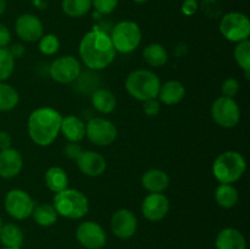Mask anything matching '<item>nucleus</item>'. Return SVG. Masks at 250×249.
<instances>
[{
  "instance_id": "obj_1",
  "label": "nucleus",
  "mask_w": 250,
  "mask_h": 249,
  "mask_svg": "<svg viewBox=\"0 0 250 249\" xmlns=\"http://www.w3.org/2000/svg\"><path fill=\"white\" fill-rule=\"evenodd\" d=\"M81 61L92 71L104 70L114 62L116 50L111 38L99 28H93L82 37L78 46Z\"/></svg>"
},
{
  "instance_id": "obj_2",
  "label": "nucleus",
  "mask_w": 250,
  "mask_h": 249,
  "mask_svg": "<svg viewBox=\"0 0 250 249\" xmlns=\"http://www.w3.org/2000/svg\"><path fill=\"white\" fill-rule=\"evenodd\" d=\"M62 115L50 106L38 107L28 117L27 131L29 138L39 146H49L60 134Z\"/></svg>"
},
{
  "instance_id": "obj_3",
  "label": "nucleus",
  "mask_w": 250,
  "mask_h": 249,
  "mask_svg": "<svg viewBox=\"0 0 250 249\" xmlns=\"http://www.w3.org/2000/svg\"><path fill=\"white\" fill-rule=\"evenodd\" d=\"M160 85L161 81L159 76L153 71L143 68L132 71L125 81L127 93L139 102L158 98Z\"/></svg>"
},
{
  "instance_id": "obj_4",
  "label": "nucleus",
  "mask_w": 250,
  "mask_h": 249,
  "mask_svg": "<svg viewBox=\"0 0 250 249\" xmlns=\"http://www.w3.org/2000/svg\"><path fill=\"white\" fill-rule=\"evenodd\" d=\"M53 207L59 216L68 220H80L89 211V202L84 193L73 188H66L55 193L53 198Z\"/></svg>"
},
{
  "instance_id": "obj_5",
  "label": "nucleus",
  "mask_w": 250,
  "mask_h": 249,
  "mask_svg": "<svg viewBox=\"0 0 250 249\" xmlns=\"http://www.w3.org/2000/svg\"><path fill=\"white\" fill-rule=\"evenodd\" d=\"M247 170V161L239 151L227 150L220 154L212 164V175L219 183L232 185L241 180Z\"/></svg>"
},
{
  "instance_id": "obj_6",
  "label": "nucleus",
  "mask_w": 250,
  "mask_h": 249,
  "mask_svg": "<svg viewBox=\"0 0 250 249\" xmlns=\"http://www.w3.org/2000/svg\"><path fill=\"white\" fill-rule=\"evenodd\" d=\"M112 45L116 53L129 54L136 50L142 42V31L138 23L133 21H121L112 28L111 34Z\"/></svg>"
},
{
  "instance_id": "obj_7",
  "label": "nucleus",
  "mask_w": 250,
  "mask_h": 249,
  "mask_svg": "<svg viewBox=\"0 0 250 249\" xmlns=\"http://www.w3.org/2000/svg\"><path fill=\"white\" fill-rule=\"evenodd\" d=\"M219 29L227 41L237 44L249 39L250 21L242 12L232 11L221 17Z\"/></svg>"
},
{
  "instance_id": "obj_8",
  "label": "nucleus",
  "mask_w": 250,
  "mask_h": 249,
  "mask_svg": "<svg viewBox=\"0 0 250 249\" xmlns=\"http://www.w3.org/2000/svg\"><path fill=\"white\" fill-rule=\"evenodd\" d=\"M211 117L217 126L233 128L241 120V107L234 98L219 97L211 105Z\"/></svg>"
},
{
  "instance_id": "obj_9",
  "label": "nucleus",
  "mask_w": 250,
  "mask_h": 249,
  "mask_svg": "<svg viewBox=\"0 0 250 249\" xmlns=\"http://www.w3.org/2000/svg\"><path fill=\"white\" fill-rule=\"evenodd\" d=\"M81 73V61L72 55L59 56L49 66V75L51 80L60 84H70L76 82Z\"/></svg>"
},
{
  "instance_id": "obj_10",
  "label": "nucleus",
  "mask_w": 250,
  "mask_h": 249,
  "mask_svg": "<svg viewBox=\"0 0 250 249\" xmlns=\"http://www.w3.org/2000/svg\"><path fill=\"white\" fill-rule=\"evenodd\" d=\"M85 137L97 146H109L116 141L117 128L110 120L93 117L85 124Z\"/></svg>"
},
{
  "instance_id": "obj_11",
  "label": "nucleus",
  "mask_w": 250,
  "mask_h": 249,
  "mask_svg": "<svg viewBox=\"0 0 250 249\" xmlns=\"http://www.w3.org/2000/svg\"><path fill=\"white\" fill-rule=\"evenodd\" d=\"M4 208L12 219L24 220L32 215L36 208V202L26 190L15 188L5 195Z\"/></svg>"
},
{
  "instance_id": "obj_12",
  "label": "nucleus",
  "mask_w": 250,
  "mask_h": 249,
  "mask_svg": "<svg viewBox=\"0 0 250 249\" xmlns=\"http://www.w3.org/2000/svg\"><path fill=\"white\" fill-rule=\"evenodd\" d=\"M76 239L85 249H102L106 246L105 229L95 221H84L76 229Z\"/></svg>"
},
{
  "instance_id": "obj_13",
  "label": "nucleus",
  "mask_w": 250,
  "mask_h": 249,
  "mask_svg": "<svg viewBox=\"0 0 250 249\" xmlns=\"http://www.w3.org/2000/svg\"><path fill=\"white\" fill-rule=\"evenodd\" d=\"M111 232L120 239H129L136 234L138 228V219L129 209H119L110 219Z\"/></svg>"
},
{
  "instance_id": "obj_14",
  "label": "nucleus",
  "mask_w": 250,
  "mask_h": 249,
  "mask_svg": "<svg viewBox=\"0 0 250 249\" xmlns=\"http://www.w3.org/2000/svg\"><path fill=\"white\" fill-rule=\"evenodd\" d=\"M15 32L21 41L34 43L43 37V22L33 14H22L15 22Z\"/></svg>"
},
{
  "instance_id": "obj_15",
  "label": "nucleus",
  "mask_w": 250,
  "mask_h": 249,
  "mask_svg": "<svg viewBox=\"0 0 250 249\" xmlns=\"http://www.w3.org/2000/svg\"><path fill=\"white\" fill-rule=\"evenodd\" d=\"M142 214L144 219L158 222L165 219L170 210V202L164 193H149L142 202Z\"/></svg>"
},
{
  "instance_id": "obj_16",
  "label": "nucleus",
  "mask_w": 250,
  "mask_h": 249,
  "mask_svg": "<svg viewBox=\"0 0 250 249\" xmlns=\"http://www.w3.org/2000/svg\"><path fill=\"white\" fill-rule=\"evenodd\" d=\"M77 167L83 175L89 177H99L106 170V160L100 153L94 150H83L78 156Z\"/></svg>"
},
{
  "instance_id": "obj_17",
  "label": "nucleus",
  "mask_w": 250,
  "mask_h": 249,
  "mask_svg": "<svg viewBox=\"0 0 250 249\" xmlns=\"http://www.w3.org/2000/svg\"><path fill=\"white\" fill-rule=\"evenodd\" d=\"M23 168V156L17 149L7 148L0 151V177H16Z\"/></svg>"
},
{
  "instance_id": "obj_18",
  "label": "nucleus",
  "mask_w": 250,
  "mask_h": 249,
  "mask_svg": "<svg viewBox=\"0 0 250 249\" xmlns=\"http://www.w3.org/2000/svg\"><path fill=\"white\" fill-rule=\"evenodd\" d=\"M216 249H247L244 234L234 227H226L217 233L215 239Z\"/></svg>"
},
{
  "instance_id": "obj_19",
  "label": "nucleus",
  "mask_w": 250,
  "mask_h": 249,
  "mask_svg": "<svg viewBox=\"0 0 250 249\" xmlns=\"http://www.w3.org/2000/svg\"><path fill=\"white\" fill-rule=\"evenodd\" d=\"M60 133L67 142L80 143L85 137V124L83 120L75 115H67L62 117L60 127Z\"/></svg>"
},
{
  "instance_id": "obj_20",
  "label": "nucleus",
  "mask_w": 250,
  "mask_h": 249,
  "mask_svg": "<svg viewBox=\"0 0 250 249\" xmlns=\"http://www.w3.org/2000/svg\"><path fill=\"white\" fill-rule=\"evenodd\" d=\"M142 186L149 193H163L170 186V177L160 168H150L142 176Z\"/></svg>"
},
{
  "instance_id": "obj_21",
  "label": "nucleus",
  "mask_w": 250,
  "mask_h": 249,
  "mask_svg": "<svg viewBox=\"0 0 250 249\" xmlns=\"http://www.w3.org/2000/svg\"><path fill=\"white\" fill-rule=\"evenodd\" d=\"M186 95V88L182 82L176 80L161 83L159 89L158 100L165 105H176L183 100Z\"/></svg>"
},
{
  "instance_id": "obj_22",
  "label": "nucleus",
  "mask_w": 250,
  "mask_h": 249,
  "mask_svg": "<svg viewBox=\"0 0 250 249\" xmlns=\"http://www.w3.org/2000/svg\"><path fill=\"white\" fill-rule=\"evenodd\" d=\"M93 107L100 114H111L116 109L117 100L114 93L106 88H97L90 93Z\"/></svg>"
},
{
  "instance_id": "obj_23",
  "label": "nucleus",
  "mask_w": 250,
  "mask_h": 249,
  "mask_svg": "<svg viewBox=\"0 0 250 249\" xmlns=\"http://www.w3.org/2000/svg\"><path fill=\"white\" fill-rule=\"evenodd\" d=\"M44 181H45V186L48 187V189L53 193H59L68 188L67 172L59 166L49 167L44 175Z\"/></svg>"
},
{
  "instance_id": "obj_24",
  "label": "nucleus",
  "mask_w": 250,
  "mask_h": 249,
  "mask_svg": "<svg viewBox=\"0 0 250 249\" xmlns=\"http://www.w3.org/2000/svg\"><path fill=\"white\" fill-rule=\"evenodd\" d=\"M24 241L22 229L15 224H2L0 228V242L5 248L21 249Z\"/></svg>"
},
{
  "instance_id": "obj_25",
  "label": "nucleus",
  "mask_w": 250,
  "mask_h": 249,
  "mask_svg": "<svg viewBox=\"0 0 250 249\" xmlns=\"http://www.w3.org/2000/svg\"><path fill=\"white\" fill-rule=\"evenodd\" d=\"M143 59L149 66L154 68L166 65L168 61V53L160 43H150L143 49Z\"/></svg>"
},
{
  "instance_id": "obj_26",
  "label": "nucleus",
  "mask_w": 250,
  "mask_h": 249,
  "mask_svg": "<svg viewBox=\"0 0 250 249\" xmlns=\"http://www.w3.org/2000/svg\"><path fill=\"white\" fill-rule=\"evenodd\" d=\"M215 200L219 207L224 209H231L238 203L239 193L233 185L220 183L215 189Z\"/></svg>"
},
{
  "instance_id": "obj_27",
  "label": "nucleus",
  "mask_w": 250,
  "mask_h": 249,
  "mask_svg": "<svg viewBox=\"0 0 250 249\" xmlns=\"http://www.w3.org/2000/svg\"><path fill=\"white\" fill-rule=\"evenodd\" d=\"M31 216L33 217L34 222L42 227L53 226L59 219V215L53 204L36 205Z\"/></svg>"
},
{
  "instance_id": "obj_28",
  "label": "nucleus",
  "mask_w": 250,
  "mask_h": 249,
  "mask_svg": "<svg viewBox=\"0 0 250 249\" xmlns=\"http://www.w3.org/2000/svg\"><path fill=\"white\" fill-rule=\"evenodd\" d=\"M20 94L14 85L0 82V111H11L19 105Z\"/></svg>"
},
{
  "instance_id": "obj_29",
  "label": "nucleus",
  "mask_w": 250,
  "mask_h": 249,
  "mask_svg": "<svg viewBox=\"0 0 250 249\" xmlns=\"http://www.w3.org/2000/svg\"><path fill=\"white\" fill-rule=\"evenodd\" d=\"M92 7V0H62L61 9L68 17L78 19L87 14Z\"/></svg>"
},
{
  "instance_id": "obj_30",
  "label": "nucleus",
  "mask_w": 250,
  "mask_h": 249,
  "mask_svg": "<svg viewBox=\"0 0 250 249\" xmlns=\"http://www.w3.org/2000/svg\"><path fill=\"white\" fill-rule=\"evenodd\" d=\"M234 60L239 67L244 71L247 80L250 78V42L249 39L237 43L233 51Z\"/></svg>"
},
{
  "instance_id": "obj_31",
  "label": "nucleus",
  "mask_w": 250,
  "mask_h": 249,
  "mask_svg": "<svg viewBox=\"0 0 250 249\" xmlns=\"http://www.w3.org/2000/svg\"><path fill=\"white\" fill-rule=\"evenodd\" d=\"M15 59L7 48H0V82H5L15 71Z\"/></svg>"
},
{
  "instance_id": "obj_32",
  "label": "nucleus",
  "mask_w": 250,
  "mask_h": 249,
  "mask_svg": "<svg viewBox=\"0 0 250 249\" xmlns=\"http://www.w3.org/2000/svg\"><path fill=\"white\" fill-rule=\"evenodd\" d=\"M38 42L39 51H41L43 55H55L59 51V49H60V39L58 38V36H55V34L53 33L43 34V37H42Z\"/></svg>"
},
{
  "instance_id": "obj_33",
  "label": "nucleus",
  "mask_w": 250,
  "mask_h": 249,
  "mask_svg": "<svg viewBox=\"0 0 250 249\" xmlns=\"http://www.w3.org/2000/svg\"><path fill=\"white\" fill-rule=\"evenodd\" d=\"M199 7L209 19H217L222 15V4L219 0H202Z\"/></svg>"
},
{
  "instance_id": "obj_34",
  "label": "nucleus",
  "mask_w": 250,
  "mask_h": 249,
  "mask_svg": "<svg viewBox=\"0 0 250 249\" xmlns=\"http://www.w3.org/2000/svg\"><path fill=\"white\" fill-rule=\"evenodd\" d=\"M119 0H92V6L100 15H109L116 9Z\"/></svg>"
},
{
  "instance_id": "obj_35",
  "label": "nucleus",
  "mask_w": 250,
  "mask_h": 249,
  "mask_svg": "<svg viewBox=\"0 0 250 249\" xmlns=\"http://www.w3.org/2000/svg\"><path fill=\"white\" fill-rule=\"evenodd\" d=\"M239 92V82L233 77L226 78L221 84L222 97L234 98Z\"/></svg>"
},
{
  "instance_id": "obj_36",
  "label": "nucleus",
  "mask_w": 250,
  "mask_h": 249,
  "mask_svg": "<svg viewBox=\"0 0 250 249\" xmlns=\"http://www.w3.org/2000/svg\"><path fill=\"white\" fill-rule=\"evenodd\" d=\"M160 107L161 105L158 98H155V99H148L146 102H143V111L149 117L156 116L160 112Z\"/></svg>"
},
{
  "instance_id": "obj_37",
  "label": "nucleus",
  "mask_w": 250,
  "mask_h": 249,
  "mask_svg": "<svg viewBox=\"0 0 250 249\" xmlns=\"http://www.w3.org/2000/svg\"><path fill=\"white\" fill-rule=\"evenodd\" d=\"M83 151L82 146L78 143H73V142H68L65 146H63V155L68 158L70 160H77L78 156Z\"/></svg>"
},
{
  "instance_id": "obj_38",
  "label": "nucleus",
  "mask_w": 250,
  "mask_h": 249,
  "mask_svg": "<svg viewBox=\"0 0 250 249\" xmlns=\"http://www.w3.org/2000/svg\"><path fill=\"white\" fill-rule=\"evenodd\" d=\"M199 9V2L198 0H185L182 4V12L186 16H192Z\"/></svg>"
},
{
  "instance_id": "obj_39",
  "label": "nucleus",
  "mask_w": 250,
  "mask_h": 249,
  "mask_svg": "<svg viewBox=\"0 0 250 249\" xmlns=\"http://www.w3.org/2000/svg\"><path fill=\"white\" fill-rule=\"evenodd\" d=\"M11 43V33L4 23L0 22V48H7Z\"/></svg>"
},
{
  "instance_id": "obj_40",
  "label": "nucleus",
  "mask_w": 250,
  "mask_h": 249,
  "mask_svg": "<svg viewBox=\"0 0 250 249\" xmlns=\"http://www.w3.org/2000/svg\"><path fill=\"white\" fill-rule=\"evenodd\" d=\"M7 49H9L10 54H11L12 58H14L15 60H17V59H21L22 56L24 55V53H26V46L21 43L12 44V45Z\"/></svg>"
},
{
  "instance_id": "obj_41",
  "label": "nucleus",
  "mask_w": 250,
  "mask_h": 249,
  "mask_svg": "<svg viewBox=\"0 0 250 249\" xmlns=\"http://www.w3.org/2000/svg\"><path fill=\"white\" fill-rule=\"evenodd\" d=\"M12 137L9 132L0 131V151L7 148H11Z\"/></svg>"
},
{
  "instance_id": "obj_42",
  "label": "nucleus",
  "mask_w": 250,
  "mask_h": 249,
  "mask_svg": "<svg viewBox=\"0 0 250 249\" xmlns=\"http://www.w3.org/2000/svg\"><path fill=\"white\" fill-rule=\"evenodd\" d=\"M6 11V0H0V16Z\"/></svg>"
},
{
  "instance_id": "obj_43",
  "label": "nucleus",
  "mask_w": 250,
  "mask_h": 249,
  "mask_svg": "<svg viewBox=\"0 0 250 249\" xmlns=\"http://www.w3.org/2000/svg\"><path fill=\"white\" fill-rule=\"evenodd\" d=\"M134 2H137V4H143V2H146L148 0H133Z\"/></svg>"
},
{
  "instance_id": "obj_44",
  "label": "nucleus",
  "mask_w": 250,
  "mask_h": 249,
  "mask_svg": "<svg viewBox=\"0 0 250 249\" xmlns=\"http://www.w3.org/2000/svg\"><path fill=\"white\" fill-rule=\"evenodd\" d=\"M1 226H2V220L1 217H0V228H1Z\"/></svg>"
},
{
  "instance_id": "obj_45",
  "label": "nucleus",
  "mask_w": 250,
  "mask_h": 249,
  "mask_svg": "<svg viewBox=\"0 0 250 249\" xmlns=\"http://www.w3.org/2000/svg\"><path fill=\"white\" fill-rule=\"evenodd\" d=\"M1 249H15V248H5L4 247V248H1Z\"/></svg>"
}]
</instances>
